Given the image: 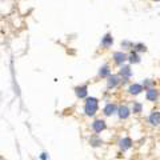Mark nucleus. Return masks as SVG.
Listing matches in <instances>:
<instances>
[{
    "label": "nucleus",
    "instance_id": "nucleus-1",
    "mask_svg": "<svg viewBox=\"0 0 160 160\" xmlns=\"http://www.w3.org/2000/svg\"><path fill=\"white\" fill-rule=\"evenodd\" d=\"M96 111H98V100L95 98H90L85 103V113L88 116H92L96 113Z\"/></svg>",
    "mask_w": 160,
    "mask_h": 160
},
{
    "label": "nucleus",
    "instance_id": "nucleus-2",
    "mask_svg": "<svg viewBox=\"0 0 160 160\" xmlns=\"http://www.w3.org/2000/svg\"><path fill=\"white\" fill-rule=\"evenodd\" d=\"M92 127H93V130H95V132H101L105 128V123L103 121V120H96Z\"/></svg>",
    "mask_w": 160,
    "mask_h": 160
},
{
    "label": "nucleus",
    "instance_id": "nucleus-3",
    "mask_svg": "<svg viewBox=\"0 0 160 160\" xmlns=\"http://www.w3.org/2000/svg\"><path fill=\"white\" fill-rule=\"evenodd\" d=\"M150 121L155 125L160 124V112H153L152 115L150 116Z\"/></svg>",
    "mask_w": 160,
    "mask_h": 160
},
{
    "label": "nucleus",
    "instance_id": "nucleus-4",
    "mask_svg": "<svg viewBox=\"0 0 160 160\" xmlns=\"http://www.w3.org/2000/svg\"><path fill=\"white\" fill-rule=\"evenodd\" d=\"M119 116L121 119H127L130 116V110L127 107H120L119 108Z\"/></svg>",
    "mask_w": 160,
    "mask_h": 160
},
{
    "label": "nucleus",
    "instance_id": "nucleus-5",
    "mask_svg": "<svg viewBox=\"0 0 160 160\" xmlns=\"http://www.w3.org/2000/svg\"><path fill=\"white\" fill-rule=\"evenodd\" d=\"M158 96H159V93H158V91H156V90H150L147 92V99L148 100H152V101H155V100L158 99Z\"/></svg>",
    "mask_w": 160,
    "mask_h": 160
},
{
    "label": "nucleus",
    "instance_id": "nucleus-6",
    "mask_svg": "<svg viewBox=\"0 0 160 160\" xmlns=\"http://www.w3.org/2000/svg\"><path fill=\"white\" fill-rule=\"evenodd\" d=\"M131 139H128V138H125V139H123L121 141H120V147L123 148V150H128V148L131 147Z\"/></svg>",
    "mask_w": 160,
    "mask_h": 160
},
{
    "label": "nucleus",
    "instance_id": "nucleus-7",
    "mask_svg": "<svg viewBox=\"0 0 160 160\" xmlns=\"http://www.w3.org/2000/svg\"><path fill=\"white\" fill-rule=\"evenodd\" d=\"M76 95H78L79 98H85V96H87V87L76 88Z\"/></svg>",
    "mask_w": 160,
    "mask_h": 160
},
{
    "label": "nucleus",
    "instance_id": "nucleus-8",
    "mask_svg": "<svg viewBox=\"0 0 160 160\" xmlns=\"http://www.w3.org/2000/svg\"><path fill=\"white\" fill-rule=\"evenodd\" d=\"M115 111H116V107H115V105H113V104H108L107 107H105V110H104V113L110 116V115H112Z\"/></svg>",
    "mask_w": 160,
    "mask_h": 160
},
{
    "label": "nucleus",
    "instance_id": "nucleus-9",
    "mask_svg": "<svg viewBox=\"0 0 160 160\" xmlns=\"http://www.w3.org/2000/svg\"><path fill=\"white\" fill-rule=\"evenodd\" d=\"M140 91H143V87L141 85H139V84H133V85H131L130 87V92L131 93H135L136 95V93H139Z\"/></svg>",
    "mask_w": 160,
    "mask_h": 160
},
{
    "label": "nucleus",
    "instance_id": "nucleus-10",
    "mask_svg": "<svg viewBox=\"0 0 160 160\" xmlns=\"http://www.w3.org/2000/svg\"><path fill=\"white\" fill-rule=\"evenodd\" d=\"M125 59H127V56H125L123 52H116L115 53V60H116V63H119V64L124 61Z\"/></svg>",
    "mask_w": 160,
    "mask_h": 160
},
{
    "label": "nucleus",
    "instance_id": "nucleus-11",
    "mask_svg": "<svg viewBox=\"0 0 160 160\" xmlns=\"http://www.w3.org/2000/svg\"><path fill=\"white\" fill-rule=\"evenodd\" d=\"M118 83H119L118 76H110V80H108V87L112 88V87H115Z\"/></svg>",
    "mask_w": 160,
    "mask_h": 160
},
{
    "label": "nucleus",
    "instance_id": "nucleus-12",
    "mask_svg": "<svg viewBox=\"0 0 160 160\" xmlns=\"http://www.w3.org/2000/svg\"><path fill=\"white\" fill-rule=\"evenodd\" d=\"M103 44L105 45V47H110L111 44H112V38H111V35H107L103 40Z\"/></svg>",
    "mask_w": 160,
    "mask_h": 160
},
{
    "label": "nucleus",
    "instance_id": "nucleus-13",
    "mask_svg": "<svg viewBox=\"0 0 160 160\" xmlns=\"http://www.w3.org/2000/svg\"><path fill=\"white\" fill-rule=\"evenodd\" d=\"M120 73H121V75H124V76H131V71H130V68H128V67H124V68H123Z\"/></svg>",
    "mask_w": 160,
    "mask_h": 160
},
{
    "label": "nucleus",
    "instance_id": "nucleus-14",
    "mask_svg": "<svg viewBox=\"0 0 160 160\" xmlns=\"http://www.w3.org/2000/svg\"><path fill=\"white\" fill-rule=\"evenodd\" d=\"M107 75H110V70H108V67L101 68V71H100V76H107Z\"/></svg>",
    "mask_w": 160,
    "mask_h": 160
},
{
    "label": "nucleus",
    "instance_id": "nucleus-15",
    "mask_svg": "<svg viewBox=\"0 0 160 160\" xmlns=\"http://www.w3.org/2000/svg\"><path fill=\"white\" fill-rule=\"evenodd\" d=\"M130 60H131V63H138L139 58H138V55H136V53H132V55L130 56Z\"/></svg>",
    "mask_w": 160,
    "mask_h": 160
},
{
    "label": "nucleus",
    "instance_id": "nucleus-16",
    "mask_svg": "<svg viewBox=\"0 0 160 160\" xmlns=\"http://www.w3.org/2000/svg\"><path fill=\"white\" fill-rule=\"evenodd\" d=\"M141 111V105L140 104H135V108H133V112H140Z\"/></svg>",
    "mask_w": 160,
    "mask_h": 160
}]
</instances>
